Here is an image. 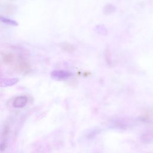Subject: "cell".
Returning <instances> with one entry per match:
<instances>
[{
    "label": "cell",
    "mask_w": 153,
    "mask_h": 153,
    "mask_svg": "<svg viewBox=\"0 0 153 153\" xmlns=\"http://www.w3.org/2000/svg\"><path fill=\"white\" fill-rule=\"evenodd\" d=\"M9 1H14V0H9Z\"/></svg>",
    "instance_id": "obj_8"
},
{
    "label": "cell",
    "mask_w": 153,
    "mask_h": 153,
    "mask_svg": "<svg viewBox=\"0 0 153 153\" xmlns=\"http://www.w3.org/2000/svg\"><path fill=\"white\" fill-rule=\"evenodd\" d=\"M3 59L4 61L6 63H10L13 60V56L11 54H7L4 56Z\"/></svg>",
    "instance_id": "obj_7"
},
{
    "label": "cell",
    "mask_w": 153,
    "mask_h": 153,
    "mask_svg": "<svg viewBox=\"0 0 153 153\" xmlns=\"http://www.w3.org/2000/svg\"><path fill=\"white\" fill-rule=\"evenodd\" d=\"M116 10V7L115 5L111 4H106L103 8V12L105 14H110L114 13Z\"/></svg>",
    "instance_id": "obj_5"
},
{
    "label": "cell",
    "mask_w": 153,
    "mask_h": 153,
    "mask_svg": "<svg viewBox=\"0 0 153 153\" xmlns=\"http://www.w3.org/2000/svg\"><path fill=\"white\" fill-rule=\"evenodd\" d=\"M0 22H1L3 23L13 26H17L19 25V23L16 20L9 19L8 17H5L1 15H0Z\"/></svg>",
    "instance_id": "obj_4"
},
{
    "label": "cell",
    "mask_w": 153,
    "mask_h": 153,
    "mask_svg": "<svg viewBox=\"0 0 153 153\" xmlns=\"http://www.w3.org/2000/svg\"><path fill=\"white\" fill-rule=\"evenodd\" d=\"M28 102V98L26 96H19L15 97L13 102V106L15 108H23Z\"/></svg>",
    "instance_id": "obj_2"
},
{
    "label": "cell",
    "mask_w": 153,
    "mask_h": 153,
    "mask_svg": "<svg viewBox=\"0 0 153 153\" xmlns=\"http://www.w3.org/2000/svg\"><path fill=\"white\" fill-rule=\"evenodd\" d=\"M72 74L65 70L58 69L53 71L51 72V77L56 81H63L69 78L71 76Z\"/></svg>",
    "instance_id": "obj_1"
},
{
    "label": "cell",
    "mask_w": 153,
    "mask_h": 153,
    "mask_svg": "<svg viewBox=\"0 0 153 153\" xmlns=\"http://www.w3.org/2000/svg\"><path fill=\"white\" fill-rule=\"evenodd\" d=\"M60 47L63 51H66V52L71 53V52H73L75 50V47L72 45H71L69 43H66V42L62 43V44H61Z\"/></svg>",
    "instance_id": "obj_6"
},
{
    "label": "cell",
    "mask_w": 153,
    "mask_h": 153,
    "mask_svg": "<svg viewBox=\"0 0 153 153\" xmlns=\"http://www.w3.org/2000/svg\"><path fill=\"white\" fill-rule=\"evenodd\" d=\"M19 81L17 78H1L0 77V87H7L16 84Z\"/></svg>",
    "instance_id": "obj_3"
}]
</instances>
